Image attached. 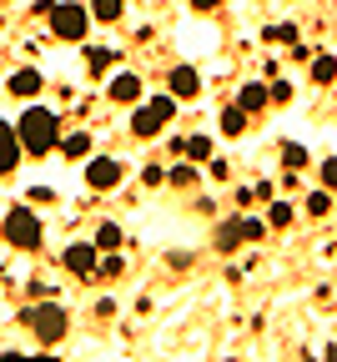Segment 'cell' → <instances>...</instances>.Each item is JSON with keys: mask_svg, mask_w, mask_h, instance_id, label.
I'll return each instance as SVG.
<instances>
[{"mask_svg": "<svg viewBox=\"0 0 337 362\" xmlns=\"http://www.w3.org/2000/svg\"><path fill=\"white\" fill-rule=\"evenodd\" d=\"M267 40H282V45H292V40H297V30H292V25H272V30H267Z\"/></svg>", "mask_w": 337, "mask_h": 362, "instance_id": "cb8c5ba5", "label": "cell"}, {"mask_svg": "<svg viewBox=\"0 0 337 362\" xmlns=\"http://www.w3.org/2000/svg\"><path fill=\"white\" fill-rule=\"evenodd\" d=\"M96 247H101V252H121V226H116V221H101V232H96Z\"/></svg>", "mask_w": 337, "mask_h": 362, "instance_id": "2e32d148", "label": "cell"}, {"mask_svg": "<svg viewBox=\"0 0 337 362\" xmlns=\"http://www.w3.org/2000/svg\"><path fill=\"white\" fill-rule=\"evenodd\" d=\"M312 81H317V86H332V81H337V61H332V56H317V61H312Z\"/></svg>", "mask_w": 337, "mask_h": 362, "instance_id": "ac0fdd59", "label": "cell"}, {"mask_svg": "<svg viewBox=\"0 0 337 362\" xmlns=\"http://www.w3.org/2000/svg\"><path fill=\"white\" fill-rule=\"evenodd\" d=\"M197 90H202V76L191 71V66H176L171 71V96H197Z\"/></svg>", "mask_w": 337, "mask_h": 362, "instance_id": "9c48e42d", "label": "cell"}, {"mask_svg": "<svg viewBox=\"0 0 337 362\" xmlns=\"http://www.w3.org/2000/svg\"><path fill=\"white\" fill-rule=\"evenodd\" d=\"M40 86H45V81H40V71H35V66H25V71H16V76H11V90H16V96H40Z\"/></svg>", "mask_w": 337, "mask_h": 362, "instance_id": "8fae6325", "label": "cell"}, {"mask_svg": "<svg viewBox=\"0 0 337 362\" xmlns=\"http://www.w3.org/2000/svg\"><path fill=\"white\" fill-rule=\"evenodd\" d=\"M171 116H176V101H171V96H156L152 106H141V111L131 116V131H136V136H156Z\"/></svg>", "mask_w": 337, "mask_h": 362, "instance_id": "277c9868", "label": "cell"}, {"mask_svg": "<svg viewBox=\"0 0 337 362\" xmlns=\"http://www.w3.org/2000/svg\"><path fill=\"white\" fill-rule=\"evenodd\" d=\"M86 181L96 192H111L116 181H121V161H111V156H96L91 166H86Z\"/></svg>", "mask_w": 337, "mask_h": 362, "instance_id": "8992f818", "label": "cell"}, {"mask_svg": "<svg viewBox=\"0 0 337 362\" xmlns=\"http://www.w3.org/2000/svg\"><path fill=\"white\" fill-rule=\"evenodd\" d=\"M191 6H197V11H217V0H191Z\"/></svg>", "mask_w": 337, "mask_h": 362, "instance_id": "f1b7e54d", "label": "cell"}, {"mask_svg": "<svg viewBox=\"0 0 337 362\" xmlns=\"http://www.w3.org/2000/svg\"><path fill=\"white\" fill-rule=\"evenodd\" d=\"M242 126H247V106H227L222 111V131L227 136H242Z\"/></svg>", "mask_w": 337, "mask_h": 362, "instance_id": "e0dca14e", "label": "cell"}, {"mask_svg": "<svg viewBox=\"0 0 337 362\" xmlns=\"http://www.w3.org/2000/svg\"><path fill=\"white\" fill-rule=\"evenodd\" d=\"M16 136H21V146H25L30 156H45V151H56V146H61V131H56V116L45 111V106H30V111L21 116Z\"/></svg>", "mask_w": 337, "mask_h": 362, "instance_id": "6da1fadb", "label": "cell"}, {"mask_svg": "<svg viewBox=\"0 0 337 362\" xmlns=\"http://www.w3.org/2000/svg\"><path fill=\"white\" fill-rule=\"evenodd\" d=\"M272 101H277V106H282V101H292V86L277 81V86H272Z\"/></svg>", "mask_w": 337, "mask_h": 362, "instance_id": "83f0119b", "label": "cell"}, {"mask_svg": "<svg viewBox=\"0 0 337 362\" xmlns=\"http://www.w3.org/2000/svg\"><path fill=\"white\" fill-rule=\"evenodd\" d=\"M267 221H272V226H287V221H292V206H287V202H272Z\"/></svg>", "mask_w": 337, "mask_h": 362, "instance_id": "44dd1931", "label": "cell"}, {"mask_svg": "<svg viewBox=\"0 0 337 362\" xmlns=\"http://www.w3.org/2000/svg\"><path fill=\"white\" fill-rule=\"evenodd\" d=\"M121 6H126V0H91V16L106 21V25H116L121 21Z\"/></svg>", "mask_w": 337, "mask_h": 362, "instance_id": "9a60e30c", "label": "cell"}, {"mask_svg": "<svg viewBox=\"0 0 337 362\" xmlns=\"http://www.w3.org/2000/svg\"><path fill=\"white\" fill-rule=\"evenodd\" d=\"M61 156H71V161L91 156V136H86V131H71V136H61Z\"/></svg>", "mask_w": 337, "mask_h": 362, "instance_id": "4fadbf2b", "label": "cell"}, {"mask_svg": "<svg viewBox=\"0 0 337 362\" xmlns=\"http://www.w3.org/2000/svg\"><path fill=\"white\" fill-rule=\"evenodd\" d=\"M25 322H30L35 342H61V337H66V312H61L56 302H35V307L25 312Z\"/></svg>", "mask_w": 337, "mask_h": 362, "instance_id": "7a4b0ae2", "label": "cell"}, {"mask_svg": "<svg viewBox=\"0 0 337 362\" xmlns=\"http://www.w3.org/2000/svg\"><path fill=\"white\" fill-rule=\"evenodd\" d=\"M6 242L21 247V252H35V247H40V221H35V211L16 206V211L6 216Z\"/></svg>", "mask_w": 337, "mask_h": 362, "instance_id": "3957f363", "label": "cell"}, {"mask_svg": "<svg viewBox=\"0 0 337 362\" xmlns=\"http://www.w3.org/2000/svg\"><path fill=\"white\" fill-rule=\"evenodd\" d=\"M262 232H267L262 221H242V237H247V242H262Z\"/></svg>", "mask_w": 337, "mask_h": 362, "instance_id": "484cf974", "label": "cell"}, {"mask_svg": "<svg viewBox=\"0 0 337 362\" xmlns=\"http://www.w3.org/2000/svg\"><path fill=\"white\" fill-rule=\"evenodd\" d=\"M176 151H181L186 161H212V141H207V136H181Z\"/></svg>", "mask_w": 337, "mask_h": 362, "instance_id": "7c38bea8", "label": "cell"}, {"mask_svg": "<svg viewBox=\"0 0 337 362\" xmlns=\"http://www.w3.org/2000/svg\"><path fill=\"white\" fill-rule=\"evenodd\" d=\"M322 181H327V187L337 192V156H332V161H322Z\"/></svg>", "mask_w": 337, "mask_h": 362, "instance_id": "4316f807", "label": "cell"}, {"mask_svg": "<svg viewBox=\"0 0 337 362\" xmlns=\"http://www.w3.org/2000/svg\"><path fill=\"white\" fill-rule=\"evenodd\" d=\"M191 181H197V166H191V161H181V166L171 171V187H191Z\"/></svg>", "mask_w": 337, "mask_h": 362, "instance_id": "ffe728a7", "label": "cell"}, {"mask_svg": "<svg viewBox=\"0 0 337 362\" xmlns=\"http://www.w3.org/2000/svg\"><path fill=\"white\" fill-rule=\"evenodd\" d=\"M111 61H116L111 51H86V66H91L96 76H106V71H111Z\"/></svg>", "mask_w": 337, "mask_h": 362, "instance_id": "d6986e66", "label": "cell"}, {"mask_svg": "<svg viewBox=\"0 0 337 362\" xmlns=\"http://www.w3.org/2000/svg\"><path fill=\"white\" fill-rule=\"evenodd\" d=\"M86 25H91V11H86V6H71V0H66V6L51 11V30H56L61 40H81Z\"/></svg>", "mask_w": 337, "mask_h": 362, "instance_id": "5b68a950", "label": "cell"}, {"mask_svg": "<svg viewBox=\"0 0 337 362\" xmlns=\"http://www.w3.org/2000/svg\"><path fill=\"white\" fill-rule=\"evenodd\" d=\"M327 206H332L327 192H312V197H307V211H312V216H327Z\"/></svg>", "mask_w": 337, "mask_h": 362, "instance_id": "603a6c76", "label": "cell"}, {"mask_svg": "<svg viewBox=\"0 0 337 362\" xmlns=\"http://www.w3.org/2000/svg\"><path fill=\"white\" fill-rule=\"evenodd\" d=\"M66 272H76V277H91L96 272V247H86V242H76V247H66Z\"/></svg>", "mask_w": 337, "mask_h": 362, "instance_id": "52a82bcc", "label": "cell"}, {"mask_svg": "<svg viewBox=\"0 0 337 362\" xmlns=\"http://www.w3.org/2000/svg\"><path fill=\"white\" fill-rule=\"evenodd\" d=\"M282 161L297 171V166H307V151H302V146H287V151H282Z\"/></svg>", "mask_w": 337, "mask_h": 362, "instance_id": "d4e9b609", "label": "cell"}, {"mask_svg": "<svg viewBox=\"0 0 337 362\" xmlns=\"http://www.w3.org/2000/svg\"><path fill=\"white\" fill-rule=\"evenodd\" d=\"M236 242H247L242 226H222V232H217V247H236Z\"/></svg>", "mask_w": 337, "mask_h": 362, "instance_id": "7402d4cb", "label": "cell"}, {"mask_svg": "<svg viewBox=\"0 0 337 362\" xmlns=\"http://www.w3.org/2000/svg\"><path fill=\"white\" fill-rule=\"evenodd\" d=\"M21 136H16V126H6V121H0V176H6L16 161H21Z\"/></svg>", "mask_w": 337, "mask_h": 362, "instance_id": "ba28073f", "label": "cell"}, {"mask_svg": "<svg viewBox=\"0 0 337 362\" xmlns=\"http://www.w3.org/2000/svg\"><path fill=\"white\" fill-rule=\"evenodd\" d=\"M236 106H247V111L272 106V86H242V101H236Z\"/></svg>", "mask_w": 337, "mask_h": 362, "instance_id": "5bb4252c", "label": "cell"}, {"mask_svg": "<svg viewBox=\"0 0 337 362\" xmlns=\"http://www.w3.org/2000/svg\"><path fill=\"white\" fill-rule=\"evenodd\" d=\"M106 96H111V101H136V96H141V81L121 71V76H111V86H106Z\"/></svg>", "mask_w": 337, "mask_h": 362, "instance_id": "30bf717a", "label": "cell"}]
</instances>
